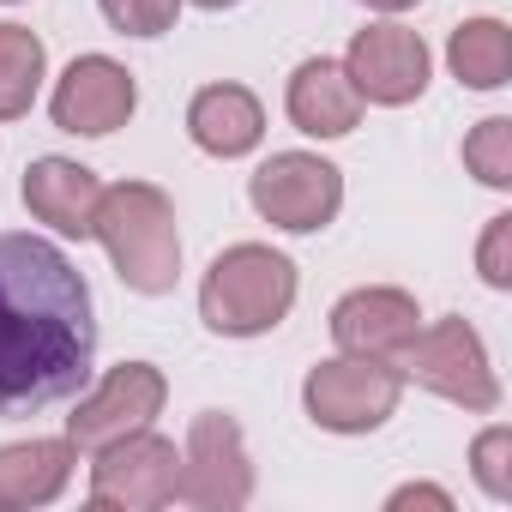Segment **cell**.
I'll list each match as a JSON object with an SVG mask.
<instances>
[{
	"instance_id": "6da1fadb",
	"label": "cell",
	"mask_w": 512,
	"mask_h": 512,
	"mask_svg": "<svg viewBox=\"0 0 512 512\" xmlns=\"http://www.w3.org/2000/svg\"><path fill=\"white\" fill-rule=\"evenodd\" d=\"M97 362L91 284L43 235H0V416L79 398Z\"/></svg>"
},
{
	"instance_id": "7a4b0ae2",
	"label": "cell",
	"mask_w": 512,
	"mask_h": 512,
	"mask_svg": "<svg viewBox=\"0 0 512 512\" xmlns=\"http://www.w3.org/2000/svg\"><path fill=\"white\" fill-rule=\"evenodd\" d=\"M91 235L103 241L109 266L127 290L139 296H169L181 278V229H175V205L163 187L151 181H121L103 187L97 199V223Z\"/></svg>"
},
{
	"instance_id": "3957f363",
	"label": "cell",
	"mask_w": 512,
	"mask_h": 512,
	"mask_svg": "<svg viewBox=\"0 0 512 512\" xmlns=\"http://www.w3.org/2000/svg\"><path fill=\"white\" fill-rule=\"evenodd\" d=\"M290 308H296V260L266 241L223 247L199 284V320L217 338H260L284 326Z\"/></svg>"
},
{
	"instance_id": "277c9868",
	"label": "cell",
	"mask_w": 512,
	"mask_h": 512,
	"mask_svg": "<svg viewBox=\"0 0 512 512\" xmlns=\"http://www.w3.org/2000/svg\"><path fill=\"white\" fill-rule=\"evenodd\" d=\"M398 374L416 380L422 392L470 410V416H488L500 410V380H494V362H488V344L470 320L446 314L434 326H416V338L404 344L398 356Z\"/></svg>"
},
{
	"instance_id": "5b68a950",
	"label": "cell",
	"mask_w": 512,
	"mask_h": 512,
	"mask_svg": "<svg viewBox=\"0 0 512 512\" xmlns=\"http://www.w3.org/2000/svg\"><path fill=\"white\" fill-rule=\"evenodd\" d=\"M398 398H404V374L398 362L380 356H332L302 380V410L326 434H374L398 410Z\"/></svg>"
},
{
	"instance_id": "8992f818",
	"label": "cell",
	"mask_w": 512,
	"mask_h": 512,
	"mask_svg": "<svg viewBox=\"0 0 512 512\" xmlns=\"http://www.w3.org/2000/svg\"><path fill=\"white\" fill-rule=\"evenodd\" d=\"M247 199L266 223H278L290 235H314V229H326L338 217L344 175H338V163H326L314 151H278V157H266L253 169Z\"/></svg>"
},
{
	"instance_id": "52a82bcc",
	"label": "cell",
	"mask_w": 512,
	"mask_h": 512,
	"mask_svg": "<svg viewBox=\"0 0 512 512\" xmlns=\"http://www.w3.org/2000/svg\"><path fill=\"white\" fill-rule=\"evenodd\" d=\"M199 512H235L253 500V458H247V434L235 416L223 410H199L181 446V494Z\"/></svg>"
},
{
	"instance_id": "ba28073f",
	"label": "cell",
	"mask_w": 512,
	"mask_h": 512,
	"mask_svg": "<svg viewBox=\"0 0 512 512\" xmlns=\"http://www.w3.org/2000/svg\"><path fill=\"white\" fill-rule=\"evenodd\" d=\"M163 398H169L163 368H151V362H121V368H109L91 392H79V404H73V416H67V440H73L79 452H103V446H115V440H127V434H139V428H151V422L163 416Z\"/></svg>"
},
{
	"instance_id": "9c48e42d",
	"label": "cell",
	"mask_w": 512,
	"mask_h": 512,
	"mask_svg": "<svg viewBox=\"0 0 512 512\" xmlns=\"http://www.w3.org/2000/svg\"><path fill=\"white\" fill-rule=\"evenodd\" d=\"M181 494V452L175 440L139 428L97 452L91 464V506L103 512H157Z\"/></svg>"
},
{
	"instance_id": "30bf717a",
	"label": "cell",
	"mask_w": 512,
	"mask_h": 512,
	"mask_svg": "<svg viewBox=\"0 0 512 512\" xmlns=\"http://www.w3.org/2000/svg\"><path fill=\"white\" fill-rule=\"evenodd\" d=\"M428 43L410 31V25H368L350 37V55H344V73L350 85L362 91V103H380V109H404L428 91Z\"/></svg>"
},
{
	"instance_id": "8fae6325",
	"label": "cell",
	"mask_w": 512,
	"mask_h": 512,
	"mask_svg": "<svg viewBox=\"0 0 512 512\" xmlns=\"http://www.w3.org/2000/svg\"><path fill=\"white\" fill-rule=\"evenodd\" d=\"M133 109H139V85H133V73H127L121 61H109V55H79V61L61 73L55 97H49L55 127H61V133H85V139H103V133L127 127Z\"/></svg>"
},
{
	"instance_id": "7c38bea8",
	"label": "cell",
	"mask_w": 512,
	"mask_h": 512,
	"mask_svg": "<svg viewBox=\"0 0 512 512\" xmlns=\"http://www.w3.org/2000/svg\"><path fill=\"white\" fill-rule=\"evenodd\" d=\"M422 326V308L410 290H392V284H362L350 290L338 308H332V344L344 356H380V362H398L404 344L416 338Z\"/></svg>"
},
{
	"instance_id": "4fadbf2b",
	"label": "cell",
	"mask_w": 512,
	"mask_h": 512,
	"mask_svg": "<svg viewBox=\"0 0 512 512\" xmlns=\"http://www.w3.org/2000/svg\"><path fill=\"white\" fill-rule=\"evenodd\" d=\"M97 199H103V181L73 163V157H37L25 169V205L37 223H49L55 235H73V241H91V223H97Z\"/></svg>"
},
{
	"instance_id": "5bb4252c",
	"label": "cell",
	"mask_w": 512,
	"mask_h": 512,
	"mask_svg": "<svg viewBox=\"0 0 512 512\" xmlns=\"http://www.w3.org/2000/svg\"><path fill=\"white\" fill-rule=\"evenodd\" d=\"M284 109H290L296 133H308V139H344V133H356V121H362V91L350 85L344 61L314 55V61H302V67L290 73Z\"/></svg>"
},
{
	"instance_id": "9a60e30c",
	"label": "cell",
	"mask_w": 512,
	"mask_h": 512,
	"mask_svg": "<svg viewBox=\"0 0 512 512\" xmlns=\"http://www.w3.org/2000/svg\"><path fill=\"white\" fill-rule=\"evenodd\" d=\"M187 133L211 157H247L266 139V109L247 85H205L187 103Z\"/></svg>"
},
{
	"instance_id": "2e32d148",
	"label": "cell",
	"mask_w": 512,
	"mask_h": 512,
	"mask_svg": "<svg viewBox=\"0 0 512 512\" xmlns=\"http://www.w3.org/2000/svg\"><path fill=\"white\" fill-rule=\"evenodd\" d=\"M73 440H19L0 446V506H55L73 482Z\"/></svg>"
},
{
	"instance_id": "e0dca14e",
	"label": "cell",
	"mask_w": 512,
	"mask_h": 512,
	"mask_svg": "<svg viewBox=\"0 0 512 512\" xmlns=\"http://www.w3.org/2000/svg\"><path fill=\"white\" fill-rule=\"evenodd\" d=\"M446 67L464 91H500L512 85V31L500 19H464L446 43Z\"/></svg>"
},
{
	"instance_id": "ac0fdd59",
	"label": "cell",
	"mask_w": 512,
	"mask_h": 512,
	"mask_svg": "<svg viewBox=\"0 0 512 512\" xmlns=\"http://www.w3.org/2000/svg\"><path fill=\"white\" fill-rule=\"evenodd\" d=\"M43 73H49L43 37L25 31V25H0V121L31 115V103L43 91Z\"/></svg>"
},
{
	"instance_id": "d6986e66",
	"label": "cell",
	"mask_w": 512,
	"mask_h": 512,
	"mask_svg": "<svg viewBox=\"0 0 512 512\" xmlns=\"http://www.w3.org/2000/svg\"><path fill=\"white\" fill-rule=\"evenodd\" d=\"M464 169L482 181V187H512V121L506 115H488L470 139H464Z\"/></svg>"
},
{
	"instance_id": "ffe728a7",
	"label": "cell",
	"mask_w": 512,
	"mask_h": 512,
	"mask_svg": "<svg viewBox=\"0 0 512 512\" xmlns=\"http://www.w3.org/2000/svg\"><path fill=\"white\" fill-rule=\"evenodd\" d=\"M470 476H476V488H482L488 500H512V428H506V422H494V428L476 434V446H470Z\"/></svg>"
},
{
	"instance_id": "44dd1931",
	"label": "cell",
	"mask_w": 512,
	"mask_h": 512,
	"mask_svg": "<svg viewBox=\"0 0 512 512\" xmlns=\"http://www.w3.org/2000/svg\"><path fill=\"white\" fill-rule=\"evenodd\" d=\"M97 7L121 37H163L181 19V0H97Z\"/></svg>"
},
{
	"instance_id": "7402d4cb",
	"label": "cell",
	"mask_w": 512,
	"mask_h": 512,
	"mask_svg": "<svg viewBox=\"0 0 512 512\" xmlns=\"http://www.w3.org/2000/svg\"><path fill=\"white\" fill-rule=\"evenodd\" d=\"M476 272H482L488 290H512V211L488 217L482 247H476Z\"/></svg>"
},
{
	"instance_id": "603a6c76",
	"label": "cell",
	"mask_w": 512,
	"mask_h": 512,
	"mask_svg": "<svg viewBox=\"0 0 512 512\" xmlns=\"http://www.w3.org/2000/svg\"><path fill=\"white\" fill-rule=\"evenodd\" d=\"M386 506H392V512H404V506L452 512V494H446V488H434V482H404V488H392V494H386Z\"/></svg>"
},
{
	"instance_id": "cb8c5ba5",
	"label": "cell",
	"mask_w": 512,
	"mask_h": 512,
	"mask_svg": "<svg viewBox=\"0 0 512 512\" xmlns=\"http://www.w3.org/2000/svg\"><path fill=\"white\" fill-rule=\"evenodd\" d=\"M362 7H374V13H410L416 0H362Z\"/></svg>"
},
{
	"instance_id": "d4e9b609",
	"label": "cell",
	"mask_w": 512,
	"mask_h": 512,
	"mask_svg": "<svg viewBox=\"0 0 512 512\" xmlns=\"http://www.w3.org/2000/svg\"><path fill=\"white\" fill-rule=\"evenodd\" d=\"M193 7H205V13H223V7H241V0H193Z\"/></svg>"
}]
</instances>
